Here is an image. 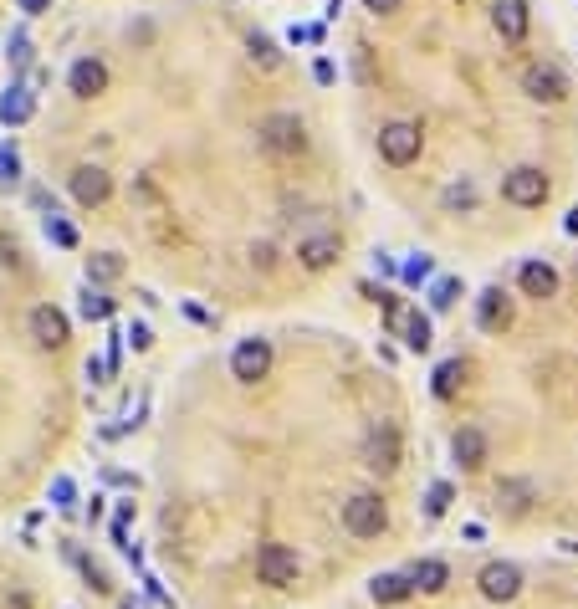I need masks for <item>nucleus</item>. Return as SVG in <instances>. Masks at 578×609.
Listing matches in <instances>:
<instances>
[{
    "label": "nucleus",
    "mask_w": 578,
    "mask_h": 609,
    "mask_svg": "<svg viewBox=\"0 0 578 609\" xmlns=\"http://www.w3.org/2000/svg\"><path fill=\"white\" fill-rule=\"evenodd\" d=\"M256 139H261L266 154L297 159V154H307V123H302L297 113H266V118L256 123Z\"/></svg>",
    "instance_id": "obj_1"
},
{
    "label": "nucleus",
    "mask_w": 578,
    "mask_h": 609,
    "mask_svg": "<svg viewBox=\"0 0 578 609\" xmlns=\"http://www.w3.org/2000/svg\"><path fill=\"white\" fill-rule=\"evenodd\" d=\"M343 528H348L353 538H379V533L389 528L384 497H379V492H353V497L343 502Z\"/></svg>",
    "instance_id": "obj_2"
},
{
    "label": "nucleus",
    "mask_w": 578,
    "mask_h": 609,
    "mask_svg": "<svg viewBox=\"0 0 578 609\" xmlns=\"http://www.w3.org/2000/svg\"><path fill=\"white\" fill-rule=\"evenodd\" d=\"M420 149H425V128H420V123L394 118V123L379 128V154H384L389 164H415Z\"/></svg>",
    "instance_id": "obj_3"
},
{
    "label": "nucleus",
    "mask_w": 578,
    "mask_h": 609,
    "mask_svg": "<svg viewBox=\"0 0 578 609\" xmlns=\"http://www.w3.org/2000/svg\"><path fill=\"white\" fill-rule=\"evenodd\" d=\"M297 574H302V563H297V553L287 543H261L256 548V579L266 589H292Z\"/></svg>",
    "instance_id": "obj_4"
},
{
    "label": "nucleus",
    "mask_w": 578,
    "mask_h": 609,
    "mask_svg": "<svg viewBox=\"0 0 578 609\" xmlns=\"http://www.w3.org/2000/svg\"><path fill=\"white\" fill-rule=\"evenodd\" d=\"M548 195H553V185H548V174H543L538 164H517L512 174H502V200H512V205H522V210L543 205Z\"/></svg>",
    "instance_id": "obj_5"
},
{
    "label": "nucleus",
    "mask_w": 578,
    "mask_h": 609,
    "mask_svg": "<svg viewBox=\"0 0 578 609\" xmlns=\"http://www.w3.org/2000/svg\"><path fill=\"white\" fill-rule=\"evenodd\" d=\"M522 93L532 103H563L568 98V72L558 62H527L522 67Z\"/></svg>",
    "instance_id": "obj_6"
},
{
    "label": "nucleus",
    "mask_w": 578,
    "mask_h": 609,
    "mask_svg": "<svg viewBox=\"0 0 578 609\" xmlns=\"http://www.w3.org/2000/svg\"><path fill=\"white\" fill-rule=\"evenodd\" d=\"M266 374H272V343L266 338H241L231 348V379L236 384H261Z\"/></svg>",
    "instance_id": "obj_7"
},
{
    "label": "nucleus",
    "mask_w": 578,
    "mask_h": 609,
    "mask_svg": "<svg viewBox=\"0 0 578 609\" xmlns=\"http://www.w3.org/2000/svg\"><path fill=\"white\" fill-rule=\"evenodd\" d=\"M399 456H405V446H399V425L379 420L369 430V441H364V466L374 476H389V471H399Z\"/></svg>",
    "instance_id": "obj_8"
},
{
    "label": "nucleus",
    "mask_w": 578,
    "mask_h": 609,
    "mask_svg": "<svg viewBox=\"0 0 578 609\" xmlns=\"http://www.w3.org/2000/svg\"><path fill=\"white\" fill-rule=\"evenodd\" d=\"M67 190H72V200H77L82 210L108 205V195H113V174L98 169V164H77V169H72V180H67Z\"/></svg>",
    "instance_id": "obj_9"
},
{
    "label": "nucleus",
    "mask_w": 578,
    "mask_h": 609,
    "mask_svg": "<svg viewBox=\"0 0 578 609\" xmlns=\"http://www.w3.org/2000/svg\"><path fill=\"white\" fill-rule=\"evenodd\" d=\"M338 256H343V236L338 231H313V236L297 241V267L302 272H328Z\"/></svg>",
    "instance_id": "obj_10"
},
{
    "label": "nucleus",
    "mask_w": 578,
    "mask_h": 609,
    "mask_svg": "<svg viewBox=\"0 0 578 609\" xmlns=\"http://www.w3.org/2000/svg\"><path fill=\"white\" fill-rule=\"evenodd\" d=\"M476 584H481V594L492 599V604H512L517 594H522V569L517 563H486V569L476 574Z\"/></svg>",
    "instance_id": "obj_11"
},
{
    "label": "nucleus",
    "mask_w": 578,
    "mask_h": 609,
    "mask_svg": "<svg viewBox=\"0 0 578 609\" xmlns=\"http://www.w3.org/2000/svg\"><path fill=\"white\" fill-rule=\"evenodd\" d=\"M31 338H36V348H57L72 338V328H67V313L62 308H52V302H41V308H31Z\"/></svg>",
    "instance_id": "obj_12"
},
{
    "label": "nucleus",
    "mask_w": 578,
    "mask_h": 609,
    "mask_svg": "<svg viewBox=\"0 0 578 609\" xmlns=\"http://www.w3.org/2000/svg\"><path fill=\"white\" fill-rule=\"evenodd\" d=\"M476 328L481 333H507L512 328V297L502 287H486L476 297Z\"/></svg>",
    "instance_id": "obj_13"
},
{
    "label": "nucleus",
    "mask_w": 578,
    "mask_h": 609,
    "mask_svg": "<svg viewBox=\"0 0 578 609\" xmlns=\"http://www.w3.org/2000/svg\"><path fill=\"white\" fill-rule=\"evenodd\" d=\"M492 26H497V36L502 41H517L527 36V26H532V11H527V0H492Z\"/></svg>",
    "instance_id": "obj_14"
},
{
    "label": "nucleus",
    "mask_w": 578,
    "mask_h": 609,
    "mask_svg": "<svg viewBox=\"0 0 578 609\" xmlns=\"http://www.w3.org/2000/svg\"><path fill=\"white\" fill-rule=\"evenodd\" d=\"M67 87H72V98H98V93H108V67L98 57H82V62H72Z\"/></svg>",
    "instance_id": "obj_15"
},
{
    "label": "nucleus",
    "mask_w": 578,
    "mask_h": 609,
    "mask_svg": "<svg viewBox=\"0 0 578 609\" xmlns=\"http://www.w3.org/2000/svg\"><path fill=\"white\" fill-rule=\"evenodd\" d=\"M451 461H456L461 471H481V466H486V435H481L476 425H461V430L451 435Z\"/></svg>",
    "instance_id": "obj_16"
},
{
    "label": "nucleus",
    "mask_w": 578,
    "mask_h": 609,
    "mask_svg": "<svg viewBox=\"0 0 578 609\" xmlns=\"http://www.w3.org/2000/svg\"><path fill=\"white\" fill-rule=\"evenodd\" d=\"M517 287H522V297L548 302V297H558V272L548 267V261H527V267L517 272Z\"/></svg>",
    "instance_id": "obj_17"
},
{
    "label": "nucleus",
    "mask_w": 578,
    "mask_h": 609,
    "mask_svg": "<svg viewBox=\"0 0 578 609\" xmlns=\"http://www.w3.org/2000/svg\"><path fill=\"white\" fill-rule=\"evenodd\" d=\"M415 594V579L410 574H374V584H369V599L374 604H405Z\"/></svg>",
    "instance_id": "obj_18"
},
{
    "label": "nucleus",
    "mask_w": 578,
    "mask_h": 609,
    "mask_svg": "<svg viewBox=\"0 0 578 609\" xmlns=\"http://www.w3.org/2000/svg\"><path fill=\"white\" fill-rule=\"evenodd\" d=\"M410 579H415V594H440L451 584V569L440 558H420L415 569H410Z\"/></svg>",
    "instance_id": "obj_19"
},
{
    "label": "nucleus",
    "mask_w": 578,
    "mask_h": 609,
    "mask_svg": "<svg viewBox=\"0 0 578 609\" xmlns=\"http://www.w3.org/2000/svg\"><path fill=\"white\" fill-rule=\"evenodd\" d=\"M399 338H405V348H410V354H425V348H430V318L405 313V318H399Z\"/></svg>",
    "instance_id": "obj_20"
},
{
    "label": "nucleus",
    "mask_w": 578,
    "mask_h": 609,
    "mask_svg": "<svg viewBox=\"0 0 578 609\" xmlns=\"http://www.w3.org/2000/svg\"><path fill=\"white\" fill-rule=\"evenodd\" d=\"M461 379H466V364H461V359H446V364L435 369V384H430V389H435L440 400H451L456 389H461Z\"/></svg>",
    "instance_id": "obj_21"
},
{
    "label": "nucleus",
    "mask_w": 578,
    "mask_h": 609,
    "mask_svg": "<svg viewBox=\"0 0 578 609\" xmlns=\"http://www.w3.org/2000/svg\"><path fill=\"white\" fill-rule=\"evenodd\" d=\"M246 47H251V62H261L266 72H277V67H282V52L272 47V36H261V31H251V36H246Z\"/></svg>",
    "instance_id": "obj_22"
},
{
    "label": "nucleus",
    "mask_w": 578,
    "mask_h": 609,
    "mask_svg": "<svg viewBox=\"0 0 578 609\" xmlns=\"http://www.w3.org/2000/svg\"><path fill=\"white\" fill-rule=\"evenodd\" d=\"M87 277H98V282L123 277V256H118V251H98V256H87Z\"/></svg>",
    "instance_id": "obj_23"
},
{
    "label": "nucleus",
    "mask_w": 578,
    "mask_h": 609,
    "mask_svg": "<svg viewBox=\"0 0 578 609\" xmlns=\"http://www.w3.org/2000/svg\"><path fill=\"white\" fill-rule=\"evenodd\" d=\"M451 497H456L451 482H435L430 497H425V517H446V512H451Z\"/></svg>",
    "instance_id": "obj_24"
},
{
    "label": "nucleus",
    "mask_w": 578,
    "mask_h": 609,
    "mask_svg": "<svg viewBox=\"0 0 578 609\" xmlns=\"http://www.w3.org/2000/svg\"><path fill=\"white\" fill-rule=\"evenodd\" d=\"M446 205H451V210H471V205H476V185H471V180L446 185Z\"/></svg>",
    "instance_id": "obj_25"
},
{
    "label": "nucleus",
    "mask_w": 578,
    "mask_h": 609,
    "mask_svg": "<svg viewBox=\"0 0 578 609\" xmlns=\"http://www.w3.org/2000/svg\"><path fill=\"white\" fill-rule=\"evenodd\" d=\"M430 302H435V308H451V302H456V282H451V277H446V282H435Z\"/></svg>",
    "instance_id": "obj_26"
},
{
    "label": "nucleus",
    "mask_w": 578,
    "mask_h": 609,
    "mask_svg": "<svg viewBox=\"0 0 578 609\" xmlns=\"http://www.w3.org/2000/svg\"><path fill=\"white\" fill-rule=\"evenodd\" d=\"M364 6H369V11H379V16H394L399 6H405V0H364Z\"/></svg>",
    "instance_id": "obj_27"
},
{
    "label": "nucleus",
    "mask_w": 578,
    "mask_h": 609,
    "mask_svg": "<svg viewBox=\"0 0 578 609\" xmlns=\"http://www.w3.org/2000/svg\"><path fill=\"white\" fill-rule=\"evenodd\" d=\"M87 318H108V297H87Z\"/></svg>",
    "instance_id": "obj_28"
},
{
    "label": "nucleus",
    "mask_w": 578,
    "mask_h": 609,
    "mask_svg": "<svg viewBox=\"0 0 578 609\" xmlns=\"http://www.w3.org/2000/svg\"><path fill=\"white\" fill-rule=\"evenodd\" d=\"M123 609H139V604H133V599H128V604H123Z\"/></svg>",
    "instance_id": "obj_29"
}]
</instances>
